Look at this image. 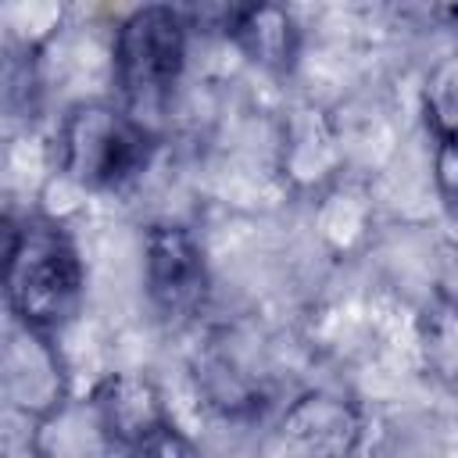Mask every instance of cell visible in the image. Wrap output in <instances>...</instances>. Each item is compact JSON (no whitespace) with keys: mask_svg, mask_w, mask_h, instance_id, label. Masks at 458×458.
<instances>
[{"mask_svg":"<svg viewBox=\"0 0 458 458\" xmlns=\"http://www.w3.org/2000/svg\"><path fill=\"white\" fill-rule=\"evenodd\" d=\"M4 290L18 326L47 336L68 326L86 290V268L75 240L54 222H25L21 229H7Z\"/></svg>","mask_w":458,"mask_h":458,"instance_id":"obj_1","label":"cell"},{"mask_svg":"<svg viewBox=\"0 0 458 458\" xmlns=\"http://www.w3.org/2000/svg\"><path fill=\"white\" fill-rule=\"evenodd\" d=\"M61 172L86 190L129 186L154 154V136L129 107L104 100L75 104L57 129Z\"/></svg>","mask_w":458,"mask_h":458,"instance_id":"obj_2","label":"cell"},{"mask_svg":"<svg viewBox=\"0 0 458 458\" xmlns=\"http://www.w3.org/2000/svg\"><path fill=\"white\" fill-rule=\"evenodd\" d=\"M186 18L168 4H147L122 18L111 47L114 82L136 118L154 111L175 89L186 64Z\"/></svg>","mask_w":458,"mask_h":458,"instance_id":"obj_3","label":"cell"},{"mask_svg":"<svg viewBox=\"0 0 458 458\" xmlns=\"http://www.w3.org/2000/svg\"><path fill=\"white\" fill-rule=\"evenodd\" d=\"M143 286L168 322L193 318L208 301V261L186 225L157 222L143 236Z\"/></svg>","mask_w":458,"mask_h":458,"instance_id":"obj_4","label":"cell"},{"mask_svg":"<svg viewBox=\"0 0 458 458\" xmlns=\"http://www.w3.org/2000/svg\"><path fill=\"white\" fill-rule=\"evenodd\" d=\"M358 437V411L333 394H304L279 419V447L286 458H351Z\"/></svg>","mask_w":458,"mask_h":458,"instance_id":"obj_5","label":"cell"},{"mask_svg":"<svg viewBox=\"0 0 458 458\" xmlns=\"http://www.w3.org/2000/svg\"><path fill=\"white\" fill-rule=\"evenodd\" d=\"M89 408L104 426L107 440L125 451H140L161 429H168L161 394L140 372H111L107 379H100L89 397Z\"/></svg>","mask_w":458,"mask_h":458,"instance_id":"obj_6","label":"cell"},{"mask_svg":"<svg viewBox=\"0 0 458 458\" xmlns=\"http://www.w3.org/2000/svg\"><path fill=\"white\" fill-rule=\"evenodd\" d=\"M4 383H7L11 401L39 419L64 408V372H61V358L47 333L18 326V333L7 340Z\"/></svg>","mask_w":458,"mask_h":458,"instance_id":"obj_7","label":"cell"},{"mask_svg":"<svg viewBox=\"0 0 458 458\" xmlns=\"http://www.w3.org/2000/svg\"><path fill=\"white\" fill-rule=\"evenodd\" d=\"M225 32L236 39V47L265 64V68H290L297 54V25L286 7L276 4H250V7H233Z\"/></svg>","mask_w":458,"mask_h":458,"instance_id":"obj_8","label":"cell"},{"mask_svg":"<svg viewBox=\"0 0 458 458\" xmlns=\"http://www.w3.org/2000/svg\"><path fill=\"white\" fill-rule=\"evenodd\" d=\"M422 107L437 140L458 136V50L437 61V68L429 72L422 89Z\"/></svg>","mask_w":458,"mask_h":458,"instance_id":"obj_9","label":"cell"},{"mask_svg":"<svg viewBox=\"0 0 458 458\" xmlns=\"http://www.w3.org/2000/svg\"><path fill=\"white\" fill-rule=\"evenodd\" d=\"M433 179H437L440 200L447 208H458V136L437 140V150H433Z\"/></svg>","mask_w":458,"mask_h":458,"instance_id":"obj_10","label":"cell"},{"mask_svg":"<svg viewBox=\"0 0 458 458\" xmlns=\"http://www.w3.org/2000/svg\"><path fill=\"white\" fill-rule=\"evenodd\" d=\"M136 458H193V451H190V444L168 426V429H161L150 444H143L140 451H132Z\"/></svg>","mask_w":458,"mask_h":458,"instance_id":"obj_11","label":"cell"}]
</instances>
